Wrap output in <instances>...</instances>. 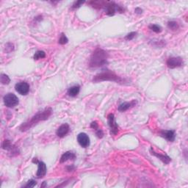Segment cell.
<instances>
[{"mask_svg": "<svg viewBox=\"0 0 188 188\" xmlns=\"http://www.w3.org/2000/svg\"><path fill=\"white\" fill-rule=\"evenodd\" d=\"M52 109L51 108V107H48V108L44 109L43 110L39 111L38 113H37L35 115L33 116L30 120H29V121L25 122V123L22 124V125L20 126V131L21 132H25V131L29 130V129L33 127L35 125H36L38 123H39L40 121L47 120L48 118L52 115Z\"/></svg>", "mask_w": 188, "mask_h": 188, "instance_id": "cell-1", "label": "cell"}, {"mask_svg": "<svg viewBox=\"0 0 188 188\" xmlns=\"http://www.w3.org/2000/svg\"><path fill=\"white\" fill-rule=\"evenodd\" d=\"M107 59H108V53L106 51L97 47L90 56L89 66L91 68L104 66L107 64Z\"/></svg>", "mask_w": 188, "mask_h": 188, "instance_id": "cell-2", "label": "cell"}, {"mask_svg": "<svg viewBox=\"0 0 188 188\" xmlns=\"http://www.w3.org/2000/svg\"><path fill=\"white\" fill-rule=\"evenodd\" d=\"M104 81H110L117 82V83H123L124 79H122L119 76H118L113 71L109 70V69H105V70L101 71V73L95 76L94 79H93V82H96V83Z\"/></svg>", "mask_w": 188, "mask_h": 188, "instance_id": "cell-3", "label": "cell"}, {"mask_svg": "<svg viewBox=\"0 0 188 188\" xmlns=\"http://www.w3.org/2000/svg\"><path fill=\"white\" fill-rule=\"evenodd\" d=\"M104 8H105V13L108 16H113L116 12L120 13H122L124 12V8L117 5L114 2L106 3V5H104Z\"/></svg>", "mask_w": 188, "mask_h": 188, "instance_id": "cell-4", "label": "cell"}, {"mask_svg": "<svg viewBox=\"0 0 188 188\" xmlns=\"http://www.w3.org/2000/svg\"><path fill=\"white\" fill-rule=\"evenodd\" d=\"M3 100L5 106L7 107H10V108L15 107L18 104V103H19L18 97H17L15 94H10H10H6L5 96H4Z\"/></svg>", "mask_w": 188, "mask_h": 188, "instance_id": "cell-5", "label": "cell"}, {"mask_svg": "<svg viewBox=\"0 0 188 188\" xmlns=\"http://www.w3.org/2000/svg\"><path fill=\"white\" fill-rule=\"evenodd\" d=\"M107 123L110 129V135H116L119 132V127H118V124L115 122V115L113 113H109L107 115Z\"/></svg>", "mask_w": 188, "mask_h": 188, "instance_id": "cell-6", "label": "cell"}, {"mask_svg": "<svg viewBox=\"0 0 188 188\" xmlns=\"http://www.w3.org/2000/svg\"><path fill=\"white\" fill-rule=\"evenodd\" d=\"M2 147H3V149L7 150V151H9L11 154L12 157L19 155V149H18V148L15 145L12 144L9 140H4L3 145H2Z\"/></svg>", "mask_w": 188, "mask_h": 188, "instance_id": "cell-7", "label": "cell"}, {"mask_svg": "<svg viewBox=\"0 0 188 188\" xmlns=\"http://www.w3.org/2000/svg\"><path fill=\"white\" fill-rule=\"evenodd\" d=\"M33 162L38 164V170L36 173L37 178L41 179V178H43V177L45 176L46 174V170H47V168H46V165L43 162L38 161L36 158H34V159L33 160Z\"/></svg>", "mask_w": 188, "mask_h": 188, "instance_id": "cell-8", "label": "cell"}, {"mask_svg": "<svg viewBox=\"0 0 188 188\" xmlns=\"http://www.w3.org/2000/svg\"><path fill=\"white\" fill-rule=\"evenodd\" d=\"M183 59L180 57H172L168 59L166 64L169 69H175V68L181 67L183 65Z\"/></svg>", "mask_w": 188, "mask_h": 188, "instance_id": "cell-9", "label": "cell"}, {"mask_svg": "<svg viewBox=\"0 0 188 188\" xmlns=\"http://www.w3.org/2000/svg\"><path fill=\"white\" fill-rule=\"evenodd\" d=\"M15 89H16V91L19 94L25 96V95L28 94V93L29 91V85L27 82H21L16 84V86H15Z\"/></svg>", "mask_w": 188, "mask_h": 188, "instance_id": "cell-10", "label": "cell"}, {"mask_svg": "<svg viewBox=\"0 0 188 188\" xmlns=\"http://www.w3.org/2000/svg\"><path fill=\"white\" fill-rule=\"evenodd\" d=\"M77 141L82 148H87L90 145V138L86 133H79L77 135Z\"/></svg>", "mask_w": 188, "mask_h": 188, "instance_id": "cell-11", "label": "cell"}, {"mask_svg": "<svg viewBox=\"0 0 188 188\" xmlns=\"http://www.w3.org/2000/svg\"><path fill=\"white\" fill-rule=\"evenodd\" d=\"M161 137L165 139L169 142H174L176 138V135L174 130H163L160 132Z\"/></svg>", "mask_w": 188, "mask_h": 188, "instance_id": "cell-12", "label": "cell"}, {"mask_svg": "<svg viewBox=\"0 0 188 188\" xmlns=\"http://www.w3.org/2000/svg\"><path fill=\"white\" fill-rule=\"evenodd\" d=\"M150 152H151V154L152 155L155 156L156 157L159 158V159L161 160V161L163 162L164 164L168 165L170 163V161H171V158L169 157V156L166 155H161V154L157 153V152H155V150L153 149V148H151V149H150Z\"/></svg>", "mask_w": 188, "mask_h": 188, "instance_id": "cell-13", "label": "cell"}, {"mask_svg": "<svg viewBox=\"0 0 188 188\" xmlns=\"http://www.w3.org/2000/svg\"><path fill=\"white\" fill-rule=\"evenodd\" d=\"M69 130H70V127H69V124H63L57 130L56 135H58V137H59V138H63L69 133Z\"/></svg>", "mask_w": 188, "mask_h": 188, "instance_id": "cell-14", "label": "cell"}, {"mask_svg": "<svg viewBox=\"0 0 188 188\" xmlns=\"http://www.w3.org/2000/svg\"><path fill=\"white\" fill-rule=\"evenodd\" d=\"M137 104H138V101L135 100V99H133V100L130 101V102H124L119 105V107H118V110H119V112L123 113V112H125L128 110L129 109L135 107Z\"/></svg>", "mask_w": 188, "mask_h": 188, "instance_id": "cell-15", "label": "cell"}, {"mask_svg": "<svg viewBox=\"0 0 188 188\" xmlns=\"http://www.w3.org/2000/svg\"><path fill=\"white\" fill-rule=\"evenodd\" d=\"M76 157H77V156L74 152L69 151L65 152L63 155L61 156L60 158V163H63V162H67L68 160H74L76 159Z\"/></svg>", "mask_w": 188, "mask_h": 188, "instance_id": "cell-16", "label": "cell"}, {"mask_svg": "<svg viewBox=\"0 0 188 188\" xmlns=\"http://www.w3.org/2000/svg\"><path fill=\"white\" fill-rule=\"evenodd\" d=\"M80 91V86L79 85H74L69 88L68 90V95L71 97L77 96Z\"/></svg>", "mask_w": 188, "mask_h": 188, "instance_id": "cell-17", "label": "cell"}, {"mask_svg": "<svg viewBox=\"0 0 188 188\" xmlns=\"http://www.w3.org/2000/svg\"><path fill=\"white\" fill-rule=\"evenodd\" d=\"M46 58V53L43 52V51H37L36 52H35V54H34V60H40V59H43Z\"/></svg>", "mask_w": 188, "mask_h": 188, "instance_id": "cell-18", "label": "cell"}, {"mask_svg": "<svg viewBox=\"0 0 188 188\" xmlns=\"http://www.w3.org/2000/svg\"><path fill=\"white\" fill-rule=\"evenodd\" d=\"M168 29H170V30L176 31V30H177V29H179V25L176 22L171 21V22H168Z\"/></svg>", "mask_w": 188, "mask_h": 188, "instance_id": "cell-19", "label": "cell"}, {"mask_svg": "<svg viewBox=\"0 0 188 188\" xmlns=\"http://www.w3.org/2000/svg\"><path fill=\"white\" fill-rule=\"evenodd\" d=\"M149 28L151 29V31L155 32V33H161L162 30V27L158 24H151L149 26Z\"/></svg>", "mask_w": 188, "mask_h": 188, "instance_id": "cell-20", "label": "cell"}, {"mask_svg": "<svg viewBox=\"0 0 188 188\" xmlns=\"http://www.w3.org/2000/svg\"><path fill=\"white\" fill-rule=\"evenodd\" d=\"M0 80H1V83L3 84H8L10 82V77L5 74H2L1 77H0Z\"/></svg>", "mask_w": 188, "mask_h": 188, "instance_id": "cell-21", "label": "cell"}, {"mask_svg": "<svg viewBox=\"0 0 188 188\" xmlns=\"http://www.w3.org/2000/svg\"><path fill=\"white\" fill-rule=\"evenodd\" d=\"M69 42V39L66 37V35H65L64 33H61L60 38L58 40V43L60 44V45H65V44L68 43Z\"/></svg>", "mask_w": 188, "mask_h": 188, "instance_id": "cell-22", "label": "cell"}, {"mask_svg": "<svg viewBox=\"0 0 188 188\" xmlns=\"http://www.w3.org/2000/svg\"><path fill=\"white\" fill-rule=\"evenodd\" d=\"M37 185V182L36 181H35L34 179H30L27 181L26 185L24 186V187H27V188H32L35 187Z\"/></svg>", "mask_w": 188, "mask_h": 188, "instance_id": "cell-23", "label": "cell"}, {"mask_svg": "<svg viewBox=\"0 0 188 188\" xmlns=\"http://www.w3.org/2000/svg\"><path fill=\"white\" fill-rule=\"evenodd\" d=\"M152 45L156 46V47H163V46L165 45V42L163 41H155V40H153V41H151Z\"/></svg>", "mask_w": 188, "mask_h": 188, "instance_id": "cell-24", "label": "cell"}, {"mask_svg": "<svg viewBox=\"0 0 188 188\" xmlns=\"http://www.w3.org/2000/svg\"><path fill=\"white\" fill-rule=\"evenodd\" d=\"M136 35H137L136 32H132V33H129L128 35H126L124 38H125V40H126V41H132V40L134 39V38L136 36Z\"/></svg>", "mask_w": 188, "mask_h": 188, "instance_id": "cell-25", "label": "cell"}, {"mask_svg": "<svg viewBox=\"0 0 188 188\" xmlns=\"http://www.w3.org/2000/svg\"><path fill=\"white\" fill-rule=\"evenodd\" d=\"M5 50L7 52H10L14 50V46L12 43H8L5 45Z\"/></svg>", "mask_w": 188, "mask_h": 188, "instance_id": "cell-26", "label": "cell"}, {"mask_svg": "<svg viewBox=\"0 0 188 188\" xmlns=\"http://www.w3.org/2000/svg\"><path fill=\"white\" fill-rule=\"evenodd\" d=\"M96 135L99 138H102L104 137V132H103L102 130H101L100 128H99L98 130H96Z\"/></svg>", "mask_w": 188, "mask_h": 188, "instance_id": "cell-27", "label": "cell"}, {"mask_svg": "<svg viewBox=\"0 0 188 188\" xmlns=\"http://www.w3.org/2000/svg\"><path fill=\"white\" fill-rule=\"evenodd\" d=\"M84 1H77V2H75V3L73 4L72 8H74H74H79L80 6H81L82 4H84Z\"/></svg>", "mask_w": 188, "mask_h": 188, "instance_id": "cell-28", "label": "cell"}, {"mask_svg": "<svg viewBox=\"0 0 188 188\" xmlns=\"http://www.w3.org/2000/svg\"><path fill=\"white\" fill-rule=\"evenodd\" d=\"M90 127H91L93 130H94L96 131V130H98L99 128V124L97 123V121H93L91 124H90Z\"/></svg>", "mask_w": 188, "mask_h": 188, "instance_id": "cell-29", "label": "cell"}, {"mask_svg": "<svg viewBox=\"0 0 188 188\" xmlns=\"http://www.w3.org/2000/svg\"><path fill=\"white\" fill-rule=\"evenodd\" d=\"M135 13H137V14H141L143 13V10L140 8H135Z\"/></svg>", "mask_w": 188, "mask_h": 188, "instance_id": "cell-30", "label": "cell"}, {"mask_svg": "<svg viewBox=\"0 0 188 188\" xmlns=\"http://www.w3.org/2000/svg\"><path fill=\"white\" fill-rule=\"evenodd\" d=\"M74 166L72 165V166H69V167H67V170L68 171H71V170H73L74 169Z\"/></svg>", "mask_w": 188, "mask_h": 188, "instance_id": "cell-31", "label": "cell"}, {"mask_svg": "<svg viewBox=\"0 0 188 188\" xmlns=\"http://www.w3.org/2000/svg\"><path fill=\"white\" fill-rule=\"evenodd\" d=\"M45 185H46V182H45V181H43V185H41V187H44V186H45Z\"/></svg>", "mask_w": 188, "mask_h": 188, "instance_id": "cell-32", "label": "cell"}]
</instances>
